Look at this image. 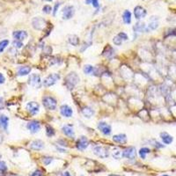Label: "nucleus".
Here are the masks:
<instances>
[{
  "label": "nucleus",
  "instance_id": "f257e3e1",
  "mask_svg": "<svg viewBox=\"0 0 176 176\" xmlns=\"http://www.w3.org/2000/svg\"><path fill=\"white\" fill-rule=\"evenodd\" d=\"M79 82V77L75 72H70L65 78V85L68 87V89H72Z\"/></svg>",
  "mask_w": 176,
  "mask_h": 176
},
{
  "label": "nucleus",
  "instance_id": "f03ea898",
  "mask_svg": "<svg viewBox=\"0 0 176 176\" xmlns=\"http://www.w3.org/2000/svg\"><path fill=\"white\" fill-rule=\"evenodd\" d=\"M42 103L45 108H47L48 110H55L57 107V100L50 96L44 97L42 100Z\"/></svg>",
  "mask_w": 176,
  "mask_h": 176
},
{
  "label": "nucleus",
  "instance_id": "7ed1b4c3",
  "mask_svg": "<svg viewBox=\"0 0 176 176\" xmlns=\"http://www.w3.org/2000/svg\"><path fill=\"white\" fill-rule=\"evenodd\" d=\"M60 79V75L57 73H52L50 75H48L47 78L43 80V85L46 87H49L53 85H55L56 83Z\"/></svg>",
  "mask_w": 176,
  "mask_h": 176
},
{
  "label": "nucleus",
  "instance_id": "20e7f679",
  "mask_svg": "<svg viewBox=\"0 0 176 176\" xmlns=\"http://www.w3.org/2000/svg\"><path fill=\"white\" fill-rule=\"evenodd\" d=\"M93 151L96 156H98L101 159H107L109 156L107 148H106L104 146H95Z\"/></svg>",
  "mask_w": 176,
  "mask_h": 176
},
{
  "label": "nucleus",
  "instance_id": "39448f33",
  "mask_svg": "<svg viewBox=\"0 0 176 176\" xmlns=\"http://www.w3.org/2000/svg\"><path fill=\"white\" fill-rule=\"evenodd\" d=\"M28 84L35 87V88H40L41 85H42V81H41V77L38 74H31L28 79Z\"/></svg>",
  "mask_w": 176,
  "mask_h": 176
},
{
  "label": "nucleus",
  "instance_id": "423d86ee",
  "mask_svg": "<svg viewBox=\"0 0 176 176\" xmlns=\"http://www.w3.org/2000/svg\"><path fill=\"white\" fill-rule=\"evenodd\" d=\"M122 157L123 158H126L128 159H135L136 157H137V151H136V148L133 147V146H130L129 148L125 149L123 152H122Z\"/></svg>",
  "mask_w": 176,
  "mask_h": 176
},
{
  "label": "nucleus",
  "instance_id": "0eeeda50",
  "mask_svg": "<svg viewBox=\"0 0 176 176\" xmlns=\"http://www.w3.org/2000/svg\"><path fill=\"white\" fill-rule=\"evenodd\" d=\"M75 13V9L71 5H67L63 10V20H70Z\"/></svg>",
  "mask_w": 176,
  "mask_h": 176
},
{
  "label": "nucleus",
  "instance_id": "6e6552de",
  "mask_svg": "<svg viewBox=\"0 0 176 176\" xmlns=\"http://www.w3.org/2000/svg\"><path fill=\"white\" fill-rule=\"evenodd\" d=\"M98 129L100 130L101 133H103L106 136H108L111 134V131H112V129H111V126L109 124H107L105 122H100L99 124H98Z\"/></svg>",
  "mask_w": 176,
  "mask_h": 176
},
{
  "label": "nucleus",
  "instance_id": "1a4fd4ad",
  "mask_svg": "<svg viewBox=\"0 0 176 176\" xmlns=\"http://www.w3.org/2000/svg\"><path fill=\"white\" fill-rule=\"evenodd\" d=\"M88 145H89V141L88 139L85 137H80L79 138V140L77 142V148L79 150V151H84V150H85L87 147H88Z\"/></svg>",
  "mask_w": 176,
  "mask_h": 176
},
{
  "label": "nucleus",
  "instance_id": "9d476101",
  "mask_svg": "<svg viewBox=\"0 0 176 176\" xmlns=\"http://www.w3.org/2000/svg\"><path fill=\"white\" fill-rule=\"evenodd\" d=\"M158 26H159V19H158V17L153 16L150 20L148 26H146V33L156 30L158 28Z\"/></svg>",
  "mask_w": 176,
  "mask_h": 176
},
{
  "label": "nucleus",
  "instance_id": "9b49d317",
  "mask_svg": "<svg viewBox=\"0 0 176 176\" xmlns=\"http://www.w3.org/2000/svg\"><path fill=\"white\" fill-rule=\"evenodd\" d=\"M26 109L27 111L31 114V115H36L38 112H39V109H40V106L37 102L35 101H31V102H28L26 104Z\"/></svg>",
  "mask_w": 176,
  "mask_h": 176
},
{
  "label": "nucleus",
  "instance_id": "f8f14e48",
  "mask_svg": "<svg viewBox=\"0 0 176 176\" xmlns=\"http://www.w3.org/2000/svg\"><path fill=\"white\" fill-rule=\"evenodd\" d=\"M147 14L146 10L142 7V6H136L135 9H134V15H135V18L137 20H141L143 18H144Z\"/></svg>",
  "mask_w": 176,
  "mask_h": 176
},
{
  "label": "nucleus",
  "instance_id": "ddd939ff",
  "mask_svg": "<svg viewBox=\"0 0 176 176\" xmlns=\"http://www.w3.org/2000/svg\"><path fill=\"white\" fill-rule=\"evenodd\" d=\"M26 127H27V129L30 130L31 133L35 134V133H37L41 129V124L37 121H32V122H29L27 123Z\"/></svg>",
  "mask_w": 176,
  "mask_h": 176
},
{
  "label": "nucleus",
  "instance_id": "4468645a",
  "mask_svg": "<svg viewBox=\"0 0 176 176\" xmlns=\"http://www.w3.org/2000/svg\"><path fill=\"white\" fill-rule=\"evenodd\" d=\"M60 112L62 114L63 116L64 117L69 118L72 116L73 112H72V109L70 108L69 106L67 105H63L61 107H60Z\"/></svg>",
  "mask_w": 176,
  "mask_h": 176
},
{
  "label": "nucleus",
  "instance_id": "2eb2a0df",
  "mask_svg": "<svg viewBox=\"0 0 176 176\" xmlns=\"http://www.w3.org/2000/svg\"><path fill=\"white\" fill-rule=\"evenodd\" d=\"M33 26L35 29L42 30L45 26V20L41 18H35L33 20Z\"/></svg>",
  "mask_w": 176,
  "mask_h": 176
},
{
  "label": "nucleus",
  "instance_id": "dca6fc26",
  "mask_svg": "<svg viewBox=\"0 0 176 176\" xmlns=\"http://www.w3.org/2000/svg\"><path fill=\"white\" fill-rule=\"evenodd\" d=\"M44 147V143L42 140H35L30 144V148L35 151L42 150Z\"/></svg>",
  "mask_w": 176,
  "mask_h": 176
},
{
  "label": "nucleus",
  "instance_id": "f3484780",
  "mask_svg": "<svg viewBox=\"0 0 176 176\" xmlns=\"http://www.w3.org/2000/svg\"><path fill=\"white\" fill-rule=\"evenodd\" d=\"M63 132L67 136V137H73L75 133H74V130H73V126L70 125V124H66L63 127Z\"/></svg>",
  "mask_w": 176,
  "mask_h": 176
},
{
  "label": "nucleus",
  "instance_id": "a211bd4d",
  "mask_svg": "<svg viewBox=\"0 0 176 176\" xmlns=\"http://www.w3.org/2000/svg\"><path fill=\"white\" fill-rule=\"evenodd\" d=\"M160 137H161V139H162L165 144H170L174 141V137L171 135H169L167 132H161L160 133Z\"/></svg>",
  "mask_w": 176,
  "mask_h": 176
},
{
  "label": "nucleus",
  "instance_id": "6ab92c4d",
  "mask_svg": "<svg viewBox=\"0 0 176 176\" xmlns=\"http://www.w3.org/2000/svg\"><path fill=\"white\" fill-rule=\"evenodd\" d=\"M12 36L14 37V39L21 42V41H23L25 39H26L27 33L26 31H15V32H13Z\"/></svg>",
  "mask_w": 176,
  "mask_h": 176
},
{
  "label": "nucleus",
  "instance_id": "aec40b11",
  "mask_svg": "<svg viewBox=\"0 0 176 176\" xmlns=\"http://www.w3.org/2000/svg\"><path fill=\"white\" fill-rule=\"evenodd\" d=\"M113 140L119 144H125L127 142V137L125 134H118L113 137Z\"/></svg>",
  "mask_w": 176,
  "mask_h": 176
},
{
  "label": "nucleus",
  "instance_id": "412c9836",
  "mask_svg": "<svg viewBox=\"0 0 176 176\" xmlns=\"http://www.w3.org/2000/svg\"><path fill=\"white\" fill-rule=\"evenodd\" d=\"M8 122H9V118L4 115L0 116V127L1 128L6 130L8 127Z\"/></svg>",
  "mask_w": 176,
  "mask_h": 176
},
{
  "label": "nucleus",
  "instance_id": "4be33fe9",
  "mask_svg": "<svg viewBox=\"0 0 176 176\" xmlns=\"http://www.w3.org/2000/svg\"><path fill=\"white\" fill-rule=\"evenodd\" d=\"M134 30L135 32H138V33H142V32H146V26L144 22L138 21L136 24V26H134Z\"/></svg>",
  "mask_w": 176,
  "mask_h": 176
},
{
  "label": "nucleus",
  "instance_id": "5701e85b",
  "mask_svg": "<svg viewBox=\"0 0 176 176\" xmlns=\"http://www.w3.org/2000/svg\"><path fill=\"white\" fill-rule=\"evenodd\" d=\"M31 68L28 66H22L18 69V75L19 76H26L30 73Z\"/></svg>",
  "mask_w": 176,
  "mask_h": 176
},
{
  "label": "nucleus",
  "instance_id": "b1692460",
  "mask_svg": "<svg viewBox=\"0 0 176 176\" xmlns=\"http://www.w3.org/2000/svg\"><path fill=\"white\" fill-rule=\"evenodd\" d=\"M82 114L85 117L91 118L93 116H94V111L92 109V108H91V107H85V108H83L82 109Z\"/></svg>",
  "mask_w": 176,
  "mask_h": 176
},
{
  "label": "nucleus",
  "instance_id": "393cba45",
  "mask_svg": "<svg viewBox=\"0 0 176 176\" xmlns=\"http://www.w3.org/2000/svg\"><path fill=\"white\" fill-rule=\"evenodd\" d=\"M122 20L125 24H130L131 22V12L129 10H125L122 14Z\"/></svg>",
  "mask_w": 176,
  "mask_h": 176
},
{
  "label": "nucleus",
  "instance_id": "a878e982",
  "mask_svg": "<svg viewBox=\"0 0 176 176\" xmlns=\"http://www.w3.org/2000/svg\"><path fill=\"white\" fill-rule=\"evenodd\" d=\"M114 54H115V50L110 46H107L103 51V56H105L106 57H112Z\"/></svg>",
  "mask_w": 176,
  "mask_h": 176
},
{
  "label": "nucleus",
  "instance_id": "bb28decb",
  "mask_svg": "<svg viewBox=\"0 0 176 176\" xmlns=\"http://www.w3.org/2000/svg\"><path fill=\"white\" fill-rule=\"evenodd\" d=\"M84 72L85 74H88V75H94V72H95V68L90 64H86L84 67Z\"/></svg>",
  "mask_w": 176,
  "mask_h": 176
},
{
  "label": "nucleus",
  "instance_id": "cd10ccee",
  "mask_svg": "<svg viewBox=\"0 0 176 176\" xmlns=\"http://www.w3.org/2000/svg\"><path fill=\"white\" fill-rule=\"evenodd\" d=\"M68 40H69V42L73 46H78L79 43V39L77 35H70Z\"/></svg>",
  "mask_w": 176,
  "mask_h": 176
},
{
  "label": "nucleus",
  "instance_id": "c85d7f7f",
  "mask_svg": "<svg viewBox=\"0 0 176 176\" xmlns=\"http://www.w3.org/2000/svg\"><path fill=\"white\" fill-rule=\"evenodd\" d=\"M46 134H47L48 137H53L55 135V130L50 125H47L46 126Z\"/></svg>",
  "mask_w": 176,
  "mask_h": 176
},
{
  "label": "nucleus",
  "instance_id": "c756f323",
  "mask_svg": "<svg viewBox=\"0 0 176 176\" xmlns=\"http://www.w3.org/2000/svg\"><path fill=\"white\" fill-rule=\"evenodd\" d=\"M8 44H9L8 40H3L0 42V53H2L5 50V48L8 46Z\"/></svg>",
  "mask_w": 176,
  "mask_h": 176
},
{
  "label": "nucleus",
  "instance_id": "7c9ffc66",
  "mask_svg": "<svg viewBox=\"0 0 176 176\" xmlns=\"http://www.w3.org/2000/svg\"><path fill=\"white\" fill-rule=\"evenodd\" d=\"M147 153H150V149H148V148H142L139 151V155L143 159H145Z\"/></svg>",
  "mask_w": 176,
  "mask_h": 176
},
{
  "label": "nucleus",
  "instance_id": "2f4dec72",
  "mask_svg": "<svg viewBox=\"0 0 176 176\" xmlns=\"http://www.w3.org/2000/svg\"><path fill=\"white\" fill-rule=\"evenodd\" d=\"M113 157L116 159H121V157H122V153L119 150V149H114L113 151Z\"/></svg>",
  "mask_w": 176,
  "mask_h": 176
},
{
  "label": "nucleus",
  "instance_id": "473e14b6",
  "mask_svg": "<svg viewBox=\"0 0 176 176\" xmlns=\"http://www.w3.org/2000/svg\"><path fill=\"white\" fill-rule=\"evenodd\" d=\"M113 42H114V43L116 44V45H117V46H120V45H122V42H123V40L119 36V35H116V36H115L114 37V39H113Z\"/></svg>",
  "mask_w": 176,
  "mask_h": 176
},
{
  "label": "nucleus",
  "instance_id": "72a5a7b5",
  "mask_svg": "<svg viewBox=\"0 0 176 176\" xmlns=\"http://www.w3.org/2000/svg\"><path fill=\"white\" fill-rule=\"evenodd\" d=\"M52 161H53V158H51V157H44L42 159V162L46 165H48Z\"/></svg>",
  "mask_w": 176,
  "mask_h": 176
},
{
  "label": "nucleus",
  "instance_id": "f704fd0d",
  "mask_svg": "<svg viewBox=\"0 0 176 176\" xmlns=\"http://www.w3.org/2000/svg\"><path fill=\"white\" fill-rule=\"evenodd\" d=\"M150 143L152 144V145L155 146V147H157V148H163V147H164V145H163V144H161L160 143H159L158 141H156V140H151L150 141Z\"/></svg>",
  "mask_w": 176,
  "mask_h": 176
},
{
  "label": "nucleus",
  "instance_id": "c9c22d12",
  "mask_svg": "<svg viewBox=\"0 0 176 176\" xmlns=\"http://www.w3.org/2000/svg\"><path fill=\"white\" fill-rule=\"evenodd\" d=\"M12 45L17 48H20L23 46V43L20 42V41H18V40H15L13 42H12Z\"/></svg>",
  "mask_w": 176,
  "mask_h": 176
},
{
  "label": "nucleus",
  "instance_id": "e433bc0d",
  "mask_svg": "<svg viewBox=\"0 0 176 176\" xmlns=\"http://www.w3.org/2000/svg\"><path fill=\"white\" fill-rule=\"evenodd\" d=\"M51 11H52V8H51V6H50V5H44V6H43V8H42V12H45V13H47V14H49V13L51 12Z\"/></svg>",
  "mask_w": 176,
  "mask_h": 176
},
{
  "label": "nucleus",
  "instance_id": "4c0bfd02",
  "mask_svg": "<svg viewBox=\"0 0 176 176\" xmlns=\"http://www.w3.org/2000/svg\"><path fill=\"white\" fill-rule=\"evenodd\" d=\"M6 169H7L6 164L4 161L0 160V172H5V171H6Z\"/></svg>",
  "mask_w": 176,
  "mask_h": 176
},
{
  "label": "nucleus",
  "instance_id": "58836bf2",
  "mask_svg": "<svg viewBox=\"0 0 176 176\" xmlns=\"http://www.w3.org/2000/svg\"><path fill=\"white\" fill-rule=\"evenodd\" d=\"M118 35H119V36H120V37H121V38L123 40V41H126V40H128V35H126L125 33H122H122H119V34H118Z\"/></svg>",
  "mask_w": 176,
  "mask_h": 176
},
{
  "label": "nucleus",
  "instance_id": "ea45409f",
  "mask_svg": "<svg viewBox=\"0 0 176 176\" xmlns=\"http://www.w3.org/2000/svg\"><path fill=\"white\" fill-rule=\"evenodd\" d=\"M60 5H61L60 3H57V4L55 5V7H54V12H53V15H54V16L56 15V13H57V10H58Z\"/></svg>",
  "mask_w": 176,
  "mask_h": 176
},
{
  "label": "nucleus",
  "instance_id": "a19ab883",
  "mask_svg": "<svg viewBox=\"0 0 176 176\" xmlns=\"http://www.w3.org/2000/svg\"><path fill=\"white\" fill-rule=\"evenodd\" d=\"M31 176H42V173L40 171V170H37V171H35Z\"/></svg>",
  "mask_w": 176,
  "mask_h": 176
},
{
  "label": "nucleus",
  "instance_id": "79ce46f5",
  "mask_svg": "<svg viewBox=\"0 0 176 176\" xmlns=\"http://www.w3.org/2000/svg\"><path fill=\"white\" fill-rule=\"evenodd\" d=\"M92 5H93V6H94V8H98L99 7V0H93V2H92Z\"/></svg>",
  "mask_w": 176,
  "mask_h": 176
},
{
  "label": "nucleus",
  "instance_id": "37998d69",
  "mask_svg": "<svg viewBox=\"0 0 176 176\" xmlns=\"http://www.w3.org/2000/svg\"><path fill=\"white\" fill-rule=\"evenodd\" d=\"M5 81V79L4 77V75L2 73H0V84H4Z\"/></svg>",
  "mask_w": 176,
  "mask_h": 176
},
{
  "label": "nucleus",
  "instance_id": "c03bdc74",
  "mask_svg": "<svg viewBox=\"0 0 176 176\" xmlns=\"http://www.w3.org/2000/svg\"><path fill=\"white\" fill-rule=\"evenodd\" d=\"M4 107V100L2 97H0V110Z\"/></svg>",
  "mask_w": 176,
  "mask_h": 176
},
{
  "label": "nucleus",
  "instance_id": "a18cd8bd",
  "mask_svg": "<svg viewBox=\"0 0 176 176\" xmlns=\"http://www.w3.org/2000/svg\"><path fill=\"white\" fill-rule=\"evenodd\" d=\"M63 176H71V175H70L69 172H64V173L63 174Z\"/></svg>",
  "mask_w": 176,
  "mask_h": 176
},
{
  "label": "nucleus",
  "instance_id": "49530a36",
  "mask_svg": "<svg viewBox=\"0 0 176 176\" xmlns=\"http://www.w3.org/2000/svg\"><path fill=\"white\" fill-rule=\"evenodd\" d=\"M85 4H86V5H90V4H92L93 0H85Z\"/></svg>",
  "mask_w": 176,
  "mask_h": 176
},
{
  "label": "nucleus",
  "instance_id": "de8ad7c7",
  "mask_svg": "<svg viewBox=\"0 0 176 176\" xmlns=\"http://www.w3.org/2000/svg\"><path fill=\"white\" fill-rule=\"evenodd\" d=\"M2 142H3V136H2V134L0 133V144H2Z\"/></svg>",
  "mask_w": 176,
  "mask_h": 176
},
{
  "label": "nucleus",
  "instance_id": "09e8293b",
  "mask_svg": "<svg viewBox=\"0 0 176 176\" xmlns=\"http://www.w3.org/2000/svg\"><path fill=\"white\" fill-rule=\"evenodd\" d=\"M108 176H119V175H117V174H109Z\"/></svg>",
  "mask_w": 176,
  "mask_h": 176
},
{
  "label": "nucleus",
  "instance_id": "8fccbe9b",
  "mask_svg": "<svg viewBox=\"0 0 176 176\" xmlns=\"http://www.w3.org/2000/svg\"><path fill=\"white\" fill-rule=\"evenodd\" d=\"M44 1H46V2H50V1H53V0H44Z\"/></svg>",
  "mask_w": 176,
  "mask_h": 176
},
{
  "label": "nucleus",
  "instance_id": "3c124183",
  "mask_svg": "<svg viewBox=\"0 0 176 176\" xmlns=\"http://www.w3.org/2000/svg\"><path fill=\"white\" fill-rule=\"evenodd\" d=\"M161 176H169V175H167V174H163V175H161Z\"/></svg>",
  "mask_w": 176,
  "mask_h": 176
},
{
  "label": "nucleus",
  "instance_id": "603ef678",
  "mask_svg": "<svg viewBox=\"0 0 176 176\" xmlns=\"http://www.w3.org/2000/svg\"><path fill=\"white\" fill-rule=\"evenodd\" d=\"M0 158H1V154H0Z\"/></svg>",
  "mask_w": 176,
  "mask_h": 176
}]
</instances>
